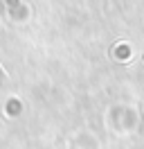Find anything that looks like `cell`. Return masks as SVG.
Segmentation results:
<instances>
[{"label": "cell", "mask_w": 144, "mask_h": 149, "mask_svg": "<svg viewBox=\"0 0 144 149\" xmlns=\"http://www.w3.org/2000/svg\"><path fill=\"white\" fill-rule=\"evenodd\" d=\"M5 81V72H2V68H0V84Z\"/></svg>", "instance_id": "1"}]
</instances>
